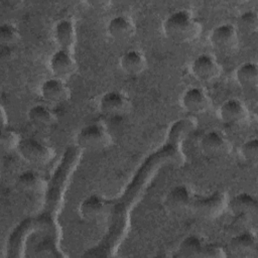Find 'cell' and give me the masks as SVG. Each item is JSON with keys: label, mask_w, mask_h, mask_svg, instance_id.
Returning a JSON list of instances; mask_svg holds the SVG:
<instances>
[{"label": "cell", "mask_w": 258, "mask_h": 258, "mask_svg": "<svg viewBox=\"0 0 258 258\" xmlns=\"http://www.w3.org/2000/svg\"><path fill=\"white\" fill-rule=\"evenodd\" d=\"M202 30L201 21L186 9H178L169 13L162 22L163 34L175 43L191 42L200 36Z\"/></svg>", "instance_id": "6da1fadb"}, {"label": "cell", "mask_w": 258, "mask_h": 258, "mask_svg": "<svg viewBox=\"0 0 258 258\" xmlns=\"http://www.w3.org/2000/svg\"><path fill=\"white\" fill-rule=\"evenodd\" d=\"M227 196L221 190H216L202 197L194 195L188 211L199 218L214 220L223 214L227 209Z\"/></svg>", "instance_id": "7a4b0ae2"}, {"label": "cell", "mask_w": 258, "mask_h": 258, "mask_svg": "<svg viewBox=\"0 0 258 258\" xmlns=\"http://www.w3.org/2000/svg\"><path fill=\"white\" fill-rule=\"evenodd\" d=\"M76 142L81 149L98 151L109 147L112 144V137L103 124L90 123L79 129Z\"/></svg>", "instance_id": "3957f363"}, {"label": "cell", "mask_w": 258, "mask_h": 258, "mask_svg": "<svg viewBox=\"0 0 258 258\" xmlns=\"http://www.w3.org/2000/svg\"><path fill=\"white\" fill-rule=\"evenodd\" d=\"M16 150L23 160L35 166L48 164L54 156V150L50 145L33 137L21 138Z\"/></svg>", "instance_id": "277c9868"}, {"label": "cell", "mask_w": 258, "mask_h": 258, "mask_svg": "<svg viewBox=\"0 0 258 258\" xmlns=\"http://www.w3.org/2000/svg\"><path fill=\"white\" fill-rule=\"evenodd\" d=\"M209 40L213 48L217 51L229 54L234 52L239 44V33L234 24L224 22L216 25L210 35Z\"/></svg>", "instance_id": "5b68a950"}, {"label": "cell", "mask_w": 258, "mask_h": 258, "mask_svg": "<svg viewBox=\"0 0 258 258\" xmlns=\"http://www.w3.org/2000/svg\"><path fill=\"white\" fill-rule=\"evenodd\" d=\"M227 209L232 217L239 223H251L257 217V199L249 192H239L228 200Z\"/></svg>", "instance_id": "8992f818"}, {"label": "cell", "mask_w": 258, "mask_h": 258, "mask_svg": "<svg viewBox=\"0 0 258 258\" xmlns=\"http://www.w3.org/2000/svg\"><path fill=\"white\" fill-rule=\"evenodd\" d=\"M201 152L211 159H222L231 152L232 144L228 137L218 130H209L200 139Z\"/></svg>", "instance_id": "52a82bcc"}, {"label": "cell", "mask_w": 258, "mask_h": 258, "mask_svg": "<svg viewBox=\"0 0 258 258\" xmlns=\"http://www.w3.org/2000/svg\"><path fill=\"white\" fill-rule=\"evenodd\" d=\"M132 107L129 97L122 91L110 90L105 92L99 99V111L109 117H119L130 112Z\"/></svg>", "instance_id": "ba28073f"}, {"label": "cell", "mask_w": 258, "mask_h": 258, "mask_svg": "<svg viewBox=\"0 0 258 258\" xmlns=\"http://www.w3.org/2000/svg\"><path fill=\"white\" fill-rule=\"evenodd\" d=\"M192 77L202 83H211L217 80L222 73V67L217 58L208 52L198 54L189 66Z\"/></svg>", "instance_id": "9c48e42d"}, {"label": "cell", "mask_w": 258, "mask_h": 258, "mask_svg": "<svg viewBox=\"0 0 258 258\" xmlns=\"http://www.w3.org/2000/svg\"><path fill=\"white\" fill-rule=\"evenodd\" d=\"M220 120L229 126H240L249 120V110L245 103L238 98H229L219 107Z\"/></svg>", "instance_id": "30bf717a"}, {"label": "cell", "mask_w": 258, "mask_h": 258, "mask_svg": "<svg viewBox=\"0 0 258 258\" xmlns=\"http://www.w3.org/2000/svg\"><path fill=\"white\" fill-rule=\"evenodd\" d=\"M227 256L249 258L256 255L257 237L251 231H242L233 237L227 243L225 248Z\"/></svg>", "instance_id": "8fae6325"}, {"label": "cell", "mask_w": 258, "mask_h": 258, "mask_svg": "<svg viewBox=\"0 0 258 258\" xmlns=\"http://www.w3.org/2000/svg\"><path fill=\"white\" fill-rule=\"evenodd\" d=\"M182 109L192 115L206 113L211 107V99L208 93L199 86L186 88L180 97Z\"/></svg>", "instance_id": "7c38bea8"}, {"label": "cell", "mask_w": 258, "mask_h": 258, "mask_svg": "<svg viewBox=\"0 0 258 258\" xmlns=\"http://www.w3.org/2000/svg\"><path fill=\"white\" fill-rule=\"evenodd\" d=\"M48 68L53 77L67 80L77 72L78 64L71 50L57 48L49 57Z\"/></svg>", "instance_id": "4fadbf2b"}, {"label": "cell", "mask_w": 258, "mask_h": 258, "mask_svg": "<svg viewBox=\"0 0 258 258\" xmlns=\"http://www.w3.org/2000/svg\"><path fill=\"white\" fill-rule=\"evenodd\" d=\"M39 92L42 99L50 104H62L71 98V89L66 80L53 76L41 83Z\"/></svg>", "instance_id": "5bb4252c"}, {"label": "cell", "mask_w": 258, "mask_h": 258, "mask_svg": "<svg viewBox=\"0 0 258 258\" xmlns=\"http://www.w3.org/2000/svg\"><path fill=\"white\" fill-rule=\"evenodd\" d=\"M108 211V202L98 195H90L86 197L79 206L80 217L91 223L102 221L107 216Z\"/></svg>", "instance_id": "9a60e30c"}, {"label": "cell", "mask_w": 258, "mask_h": 258, "mask_svg": "<svg viewBox=\"0 0 258 258\" xmlns=\"http://www.w3.org/2000/svg\"><path fill=\"white\" fill-rule=\"evenodd\" d=\"M135 24L132 18L126 14H116L107 22L106 31L110 38L115 41L124 42L135 34Z\"/></svg>", "instance_id": "2e32d148"}, {"label": "cell", "mask_w": 258, "mask_h": 258, "mask_svg": "<svg viewBox=\"0 0 258 258\" xmlns=\"http://www.w3.org/2000/svg\"><path fill=\"white\" fill-rule=\"evenodd\" d=\"M194 195L186 184H175L165 195L163 204L172 213L189 210Z\"/></svg>", "instance_id": "e0dca14e"}, {"label": "cell", "mask_w": 258, "mask_h": 258, "mask_svg": "<svg viewBox=\"0 0 258 258\" xmlns=\"http://www.w3.org/2000/svg\"><path fill=\"white\" fill-rule=\"evenodd\" d=\"M53 39L58 48L72 51L77 40V32L74 21L70 18H62L55 22L53 26Z\"/></svg>", "instance_id": "ac0fdd59"}, {"label": "cell", "mask_w": 258, "mask_h": 258, "mask_svg": "<svg viewBox=\"0 0 258 258\" xmlns=\"http://www.w3.org/2000/svg\"><path fill=\"white\" fill-rule=\"evenodd\" d=\"M120 69L128 76L141 75L147 68V59L139 49H128L119 57Z\"/></svg>", "instance_id": "d6986e66"}, {"label": "cell", "mask_w": 258, "mask_h": 258, "mask_svg": "<svg viewBox=\"0 0 258 258\" xmlns=\"http://www.w3.org/2000/svg\"><path fill=\"white\" fill-rule=\"evenodd\" d=\"M29 123L37 128H49L55 124L57 118L54 112L44 104H34L27 111Z\"/></svg>", "instance_id": "ffe728a7"}, {"label": "cell", "mask_w": 258, "mask_h": 258, "mask_svg": "<svg viewBox=\"0 0 258 258\" xmlns=\"http://www.w3.org/2000/svg\"><path fill=\"white\" fill-rule=\"evenodd\" d=\"M237 84L244 89H255L258 84V66L255 61L241 62L234 72Z\"/></svg>", "instance_id": "44dd1931"}, {"label": "cell", "mask_w": 258, "mask_h": 258, "mask_svg": "<svg viewBox=\"0 0 258 258\" xmlns=\"http://www.w3.org/2000/svg\"><path fill=\"white\" fill-rule=\"evenodd\" d=\"M205 244L206 241L201 236L196 234L187 235L178 244L174 256L201 258Z\"/></svg>", "instance_id": "7402d4cb"}, {"label": "cell", "mask_w": 258, "mask_h": 258, "mask_svg": "<svg viewBox=\"0 0 258 258\" xmlns=\"http://www.w3.org/2000/svg\"><path fill=\"white\" fill-rule=\"evenodd\" d=\"M16 186L24 192L39 194L44 190L45 183L41 175L36 171L26 170L21 172L16 178Z\"/></svg>", "instance_id": "603a6c76"}, {"label": "cell", "mask_w": 258, "mask_h": 258, "mask_svg": "<svg viewBox=\"0 0 258 258\" xmlns=\"http://www.w3.org/2000/svg\"><path fill=\"white\" fill-rule=\"evenodd\" d=\"M238 33L252 35L258 30V14L255 10H246L240 13L234 24Z\"/></svg>", "instance_id": "cb8c5ba5"}, {"label": "cell", "mask_w": 258, "mask_h": 258, "mask_svg": "<svg viewBox=\"0 0 258 258\" xmlns=\"http://www.w3.org/2000/svg\"><path fill=\"white\" fill-rule=\"evenodd\" d=\"M195 128V120L191 118H181L179 120H176L171 127L168 130V140L172 143L178 142L181 140L184 136L187 135V133Z\"/></svg>", "instance_id": "d4e9b609"}, {"label": "cell", "mask_w": 258, "mask_h": 258, "mask_svg": "<svg viewBox=\"0 0 258 258\" xmlns=\"http://www.w3.org/2000/svg\"><path fill=\"white\" fill-rule=\"evenodd\" d=\"M20 31L12 22H3L0 25V42L8 48L17 44L20 40Z\"/></svg>", "instance_id": "484cf974"}, {"label": "cell", "mask_w": 258, "mask_h": 258, "mask_svg": "<svg viewBox=\"0 0 258 258\" xmlns=\"http://www.w3.org/2000/svg\"><path fill=\"white\" fill-rule=\"evenodd\" d=\"M239 153L244 162L249 165H256L258 162V139L252 137L245 140L240 146Z\"/></svg>", "instance_id": "4316f807"}, {"label": "cell", "mask_w": 258, "mask_h": 258, "mask_svg": "<svg viewBox=\"0 0 258 258\" xmlns=\"http://www.w3.org/2000/svg\"><path fill=\"white\" fill-rule=\"evenodd\" d=\"M20 140H21V137L16 130H14L9 126L2 127L0 141H1V146L4 150L10 151L13 149H17Z\"/></svg>", "instance_id": "83f0119b"}, {"label": "cell", "mask_w": 258, "mask_h": 258, "mask_svg": "<svg viewBox=\"0 0 258 258\" xmlns=\"http://www.w3.org/2000/svg\"><path fill=\"white\" fill-rule=\"evenodd\" d=\"M204 258H223L227 257V253L223 247L215 243H207L205 244L204 250L202 252V256Z\"/></svg>", "instance_id": "f1b7e54d"}, {"label": "cell", "mask_w": 258, "mask_h": 258, "mask_svg": "<svg viewBox=\"0 0 258 258\" xmlns=\"http://www.w3.org/2000/svg\"><path fill=\"white\" fill-rule=\"evenodd\" d=\"M87 4H88L89 6H91L92 8L104 9V8H108V6H109L111 3L108 2V1H96V0H93V1H88Z\"/></svg>", "instance_id": "f546056e"}]
</instances>
